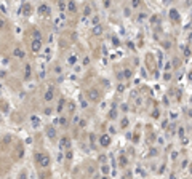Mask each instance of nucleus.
Here are the masks:
<instances>
[{"label":"nucleus","mask_w":192,"mask_h":179,"mask_svg":"<svg viewBox=\"0 0 192 179\" xmlns=\"http://www.w3.org/2000/svg\"><path fill=\"white\" fill-rule=\"evenodd\" d=\"M37 160H38V163H40V166H48V165H50V157H48V155L38 154V155H37Z\"/></svg>","instance_id":"obj_1"},{"label":"nucleus","mask_w":192,"mask_h":179,"mask_svg":"<svg viewBox=\"0 0 192 179\" xmlns=\"http://www.w3.org/2000/svg\"><path fill=\"white\" fill-rule=\"evenodd\" d=\"M111 141H112V139H111L109 134H103V136L99 138V144L103 145V147H109V145H111Z\"/></svg>","instance_id":"obj_2"},{"label":"nucleus","mask_w":192,"mask_h":179,"mask_svg":"<svg viewBox=\"0 0 192 179\" xmlns=\"http://www.w3.org/2000/svg\"><path fill=\"white\" fill-rule=\"evenodd\" d=\"M40 47H42V42H40V40H32V43H31L32 51H38V50H40Z\"/></svg>","instance_id":"obj_3"},{"label":"nucleus","mask_w":192,"mask_h":179,"mask_svg":"<svg viewBox=\"0 0 192 179\" xmlns=\"http://www.w3.org/2000/svg\"><path fill=\"white\" fill-rule=\"evenodd\" d=\"M170 18L174 19V21H179V13H178V10H170Z\"/></svg>","instance_id":"obj_4"},{"label":"nucleus","mask_w":192,"mask_h":179,"mask_svg":"<svg viewBox=\"0 0 192 179\" xmlns=\"http://www.w3.org/2000/svg\"><path fill=\"white\" fill-rule=\"evenodd\" d=\"M13 54L16 56V58H24V51H22V50H19V48H16Z\"/></svg>","instance_id":"obj_5"},{"label":"nucleus","mask_w":192,"mask_h":179,"mask_svg":"<svg viewBox=\"0 0 192 179\" xmlns=\"http://www.w3.org/2000/svg\"><path fill=\"white\" fill-rule=\"evenodd\" d=\"M40 13H50V8H48V5H40Z\"/></svg>","instance_id":"obj_6"},{"label":"nucleus","mask_w":192,"mask_h":179,"mask_svg":"<svg viewBox=\"0 0 192 179\" xmlns=\"http://www.w3.org/2000/svg\"><path fill=\"white\" fill-rule=\"evenodd\" d=\"M31 77V64H26V80H29Z\"/></svg>","instance_id":"obj_7"},{"label":"nucleus","mask_w":192,"mask_h":179,"mask_svg":"<svg viewBox=\"0 0 192 179\" xmlns=\"http://www.w3.org/2000/svg\"><path fill=\"white\" fill-rule=\"evenodd\" d=\"M67 8H69V11H75V3L69 2V3H67Z\"/></svg>","instance_id":"obj_8"},{"label":"nucleus","mask_w":192,"mask_h":179,"mask_svg":"<svg viewBox=\"0 0 192 179\" xmlns=\"http://www.w3.org/2000/svg\"><path fill=\"white\" fill-rule=\"evenodd\" d=\"M123 75H125V78H130V77H131V70H130V69H125Z\"/></svg>","instance_id":"obj_9"},{"label":"nucleus","mask_w":192,"mask_h":179,"mask_svg":"<svg viewBox=\"0 0 192 179\" xmlns=\"http://www.w3.org/2000/svg\"><path fill=\"white\" fill-rule=\"evenodd\" d=\"M51 98H53V93H51V91H48L47 94H45V101H50Z\"/></svg>","instance_id":"obj_10"},{"label":"nucleus","mask_w":192,"mask_h":179,"mask_svg":"<svg viewBox=\"0 0 192 179\" xmlns=\"http://www.w3.org/2000/svg\"><path fill=\"white\" fill-rule=\"evenodd\" d=\"M101 168H103V173H104V174H107V173H109V166H107V165H103Z\"/></svg>","instance_id":"obj_11"},{"label":"nucleus","mask_w":192,"mask_h":179,"mask_svg":"<svg viewBox=\"0 0 192 179\" xmlns=\"http://www.w3.org/2000/svg\"><path fill=\"white\" fill-rule=\"evenodd\" d=\"M131 7H133V8H138V7H139V2H138V0H133V2H131Z\"/></svg>","instance_id":"obj_12"},{"label":"nucleus","mask_w":192,"mask_h":179,"mask_svg":"<svg viewBox=\"0 0 192 179\" xmlns=\"http://www.w3.org/2000/svg\"><path fill=\"white\" fill-rule=\"evenodd\" d=\"M93 32L94 34H101V26H96L94 29H93Z\"/></svg>","instance_id":"obj_13"},{"label":"nucleus","mask_w":192,"mask_h":179,"mask_svg":"<svg viewBox=\"0 0 192 179\" xmlns=\"http://www.w3.org/2000/svg\"><path fill=\"white\" fill-rule=\"evenodd\" d=\"M48 134H50V136H55V131H53V128H48Z\"/></svg>","instance_id":"obj_14"},{"label":"nucleus","mask_w":192,"mask_h":179,"mask_svg":"<svg viewBox=\"0 0 192 179\" xmlns=\"http://www.w3.org/2000/svg\"><path fill=\"white\" fill-rule=\"evenodd\" d=\"M111 119H115V110H111Z\"/></svg>","instance_id":"obj_15"},{"label":"nucleus","mask_w":192,"mask_h":179,"mask_svg":"<svg viewBox=\"0 0 192 179\" xmlns=\"http://www.w3.org/2000/svg\"><path fill=\"white\" fill-rule=\"evenodd\" d=\"M125 16H130V8H125Z\"/></svg>","instance_id":"obj_16"},{"label":"nucleus","mask_w":192,"mask_h":179,"mask_svg":"<svg viewBox=\"0 0 192 179\" xmlns=\"http://www.w3.org/2000/svg\"><path fill=\"white\" fill-rule=\"evenodd\" d=\"M103 179H109V177H107V176H104V177H103Z\"/></svg>","instance_id":"obj_17"}]
</instances>
